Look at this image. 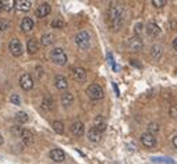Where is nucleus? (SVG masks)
Masks as SVG:
<instances>
[{
    "label": "nucleus",
    "instance_id": "obj_39",
    "mask_svg": "<svg viewBox=\"0 0 177 164\" xmlns=\"http://www.w3.org/2000/svg\"><path fill=\"white\" fill-rule=\"evenodd\" d=\"M3 10V2H0V11Z\"/></svg>",
    "mask_w": 177,
    "mask_h": 164
},
{
    "label": "nucleus",
    "instance_id": "obj_3",
    "mask_svg": "<svg viewBox=\"0 0 177 164\" xmlns=\"http://www.w3.org/2000/svg\"><path fill=\"white\" fill-rule=\"evenodd\" d=\"M74 40H75V43L81 49H89V46H91V38H89L88 32H85V31L78 32L75 35V38H74Z\"/></svg>",
    "mask_w": 177,
    "mask_h": 164
},
{
    "label": "nucleus",
    "instance_id": "obj_29",
    "mask_svg": "<svg viewBox=\"0 0 177 164\" xmlns=\"http://www.w3.org/2000/svg\"><path fill=\"white\" fill-rule=\"evenodd\" d=\"M52 27L53 28H59V29H60V28L64 27V22L62 20H53L52 21Z\"/></svg>",
    "mask_w": 177,
    "mask_h": 164
},
{
    "label": "nucleus",
    "instance_id": "obj_26",
    "mask_svg": "<svg viewBox=\"0 0 177 164\" xmlns=\"http://www.w3.org/2000/svg\"><path fill=\"white\" fill-rule=\"evenodd\" d=\"M52 127H53V130L56 134H63L64 132V125H63L62 121H54V123L52 124Z\"/></svg>",
    "mask_w": 177,
    "mask_h": 164
},
{
    "label": "nucleus",
    "instance_id": "obj_7",
    "mask_svg": "<svg viewBox=\"0 0 177 164\" xmlns=\"http://www.w3.org/2000/svg\"><path fill=\"white\" fill-rule=\"evenodd\" d=\"M127 45H128V47H130V50L131 51H140V50H142V40H141V38L140 36H133V38H130L127 42Z\"/></svg>",
    "mask_w": 177,
    "mask_h": 164
},
{
    "label": "nucleus",
    "instance_id": "obj_31",
    "mask_svg": "<svg viewBox=\"0 0 177 164\" xmlns=\"http://www.w3.org/2000/svg\"><path fill=\"white\" fill-rule=\"evenodd\" d=\"M8 21L7 20H0V31H6L8 28Z\"/></svg>",
    "mask_w": 177,
    "mask_h": 164
},
{
    "label": "nucleus",
    "instance_id": "obj_23",
    "mask_svg": "<svg viewBox=\"0 0 177 164\" xmlns=\"http://www.w3.org/2000/svg\"><path fill=\"white\" fill-rule=\"evenodd\" d=\"M152 51H151V54H152V57L155 60H159L160 59V56H162V53H163V50H162V47L159 46V45H155V46H152V49H151Z\"/></svg>",
    "mask_w": 177,
    "mask_h": 164
},
{
    "label": "nucleus",
    "instance_id": "obj_11",
    "mask_svg": "<svg viewBox=\"0 0 177 164\" xmlns=\"http://www.w3.org/2000/svg\"><path fill=\"white\" fill-rule=\"evenodd\" d=\"M49 13H50V6L47 4V3H43V4H41L39 7L36 8L35 14H36V17L43 18V17H46V15H49Z\"/></svg>",
    "mask_w": 177,
    "mask_h": 164
},
{
    "label": "nucleus",
    "instance_id": "obj_5",
    "mask_svg": "<svg viewBox=\"0 0 177 164\" xmlns=\"http://www.w3.org/2000/svg\"><path fill=\"white\" fill-rule=\"evenodd\" d=\"M8 50H10V53L13 54V56L18 57L22 54V45L21 42L18 39H11L10 43H8Z\"/></svg>",
    "mask_w": 177,
    "mask_h": 164
},
{
    "label": "nucleus",
    "instance_id": "obj_32",
    "mask_svg": "<svg viewBox=\"0 0 177 164\" xmlns=\"http://www.w3.org/2000/svg\"><path fill=\"white\" fill-rule=\"evenodd\" d=\"M142 29H144V25L141 24V22H137V24H136V29H134V31H136V36H138V35L142 32Z\"/></svg>",
    "mask_w": 177,
    "mask_h": 164
},
{
    "label": "nucleus",
    "instance_id": "obj_22",
    "mask_svg": "<svg viewBox=\"0 0 177 164\" xmlns=\"http://www.w3.org/2000/svg\"><path fill=\"white\" fill-rule=\"evenodd\" d=\"M54 42V36L52 34H45L41 38V43L43 45V46H49V45H52Z\"/></svg>",
    "mask_w": 177,
    "mask_h": 164
},
{
    "label": "nucleus",
    "instance_id": "obj_34",
    "mask_svg": "<svg viewBox=\"0 0 177 164\" xmlns=\"http://www.w3.org/2000/svg\"><path fill=\"white\" fill-rule=\"evenodd\" d=\"M176 114H177V107L176 106H172V107H170V115H172V117H176Z\"/></svg>",
    "mask_w": 177,
    "mask_h": 164
},
{
    "label": "nucleus",
    "instance_id": "obj_18",
    "mask_svg": "<svg viewBox=\"0 0 177 164\" xmlns=\"http://www.w3.org/2000/svg\"><path fill=\"white\" fill-rule=\"evenodd\" d=\"M14 7L20 11H28L31 8V2H28V0H17V2H14Z\"/></svg>",
    "mask_w": 177,
    "mask_h": 164
},
{
    "label": "nucleus",
    "instance_id": "obj_17",
    "mask_svg": "<svg viewBox=\"0 0 177 164\" xmlns=\"http://www.w3.org/2000/svg\"><path fill=\"white\" fill-rule=\"evenodd\" d=\"M71 134L74 136H81L84 134V124L81 121H75V123L71 125Z\"/></svg>",
    "mask_w": 177,
    "mask_h": 164
},
{
    "label": "nucleus",
    "instance_id": "obj_19",
    "mask_svg": "<svg viewBox=\"0 0 177 164\" xmlns=\"http://www.w3.org/2000/svg\"><path fill=\"white\" fill-rule=\"evenodd\" d=\"M32 28H34V21H32V18L27 17L21 21V29L24 32H30V31H32Z\"/></svg>",
    "mask_w": 177,
    "mask_h": 164
},
{
    "label": "nucleus",
    "instance_id": "obj_14",
    "mask_svg": "<svg viewBox=\"0 0 177 164\" xmlns=\"http://www.w3.org/2000/svg\"><path fill=\"white\" fill-rule=\"evenodd\" d=\"M88 139L91 140V142H99V140L102 139V132L101 131H98L96 128H89L88 131Z\"/></svg>",
    "mask_w": 177,
    "mask_h": 164
},
{
    "label": "nucleus",
    "instance_id": "obj_30",
    "mask_svg": "<svg viewBox=\"0 0 177 164\" xmlns=\"http://www.w3.org/2000/svg\"><path fill=\"white\" fill-rule=\"evenodd\" d=\"M10 100H11L13 104H15V106H20V103H21V100H20V96H18V95H11Z\"/></svg>",
    "mask_w": 177,
    "mask_h": 164
},
{
    "label": "nucleus",
    "instance_id": "obj_27",
    "mask_svg": "<svg viewBox=\"0 0 177 164\" xmlns=\"http://www.w3.org/2000/svg\"><path fill=\"white\" fill-rule=\"evenodd\" d=\"M159 124H156V123H151V124H148V134H152V135H155L156 132H159Z\"/></svg>",
    "mask_w": 177,
    "mask_h": 164
},
{
    "label": "nucleus",
    "instance_id": "obj_16",
    "mask_svg": "<svg viewBox=\"0 0 177 164\" xmlns=\"http://www.w3.org/2000/svg\"><path fill=\"white\" fill-rule=\"evenodd\" d=\"M94 124H95V128L98 131H101V132H103V131L108 128V124H106V121H105V117L103 115H98V117L95 118V121H94Z\"/></svg>",
    "mask_w": 177,
    "mask_h": 164
},
{
    "label": "nucleus",
    "instance_id": "obj_4",
    "mask_svg": "<svg viewBox=\"0 0 177 164\" xmlns=\"http://www.w3.org/2000/svg\"><path fill=\"white\" fill-rule=\"evenodd\" d=\"M86 95L89 96L91 99H94V100H99V99L103 98V89H102L101 85H98V83H92V85L88 86V89H86Z\"/></svg>",
    "mask_w": 177,
    "mask_h": 164
},
{
    "label": "nucleus",
    "instance_id": "obj_21",
    "mask_svg": "<svg viewBox=\"0 0 177 164\" xmlns=\"http://www.w3.org/2000/svg\"><path fill=\"white\" fill-rule=\"evenodd\" d=\"M27 50H28V53H31V54L36 53V51L39 50V45H38V42L35 39H30L28 40V43H27Z\"/></svg>",
    "mask_w": 177,
    "mask_h": 164
},
{
    "label": "nucleus",
    "instance_id": "obj_20",
    "mask_svg": "<svg viewBox=\"0 0 177 164\" xmlns=\"http://www.w3.org/2000/svg\"><path fill=\"white\" fill-rule=\"evenodd\" d=\"M73 102H74V96L71 95V93L66 92L62 95V104L64 106V107H70V106L73 104Z\"/></svg>",
    "mask_w": 177,
    "mask_h": 164
},
{
    "label": "nucleus",
    "instance_id": "obj_28",
    "mask_svg": "<svg viewBox=\"0 0 177 164\" xmlns=\"http://www.w3.org/2000/svg\"><path fill=\"white\" fill-rule=\"evenodd\" d=\"M13 7H14V2H3V10L11 11Z\"/></svg>",
    "mask_w": 177,
    "mask_h": 164
},
{
    "label": "nucleus",
    "instance_id": "obj_36",
    "mask_svg": "<svg viewBox=\"0 0 177 164\" xmlns=\"http://www.w3.org/2000/svg\"><path fill=\"white\" fill-rule=\"evenodd\" d=\"M173 47H174V50L177 51V36L174 38V40H173Z\"/></svg>",
    "mask_w": 177,
    "mask_h": 164
},
{
    "label": "nucleus",
    "instance_id": "obj_13",
    "mask_svg": "<svg viewBox=\"0 0 177 164\" xmlns=\"http://www.w3.org/2000/svg\"><path fill=\"white\" fill-rule=\"evenodd\" d=\"M147 34L149 35V36H158V35L160 34V28L159 25L156 24V22H149V24L147 25Z\"/></svg>",
    "mask_w": 177,
    "mask_h": 164
},
{
    "label": "nucleus",
    "instance_id": "obj_25",
    "mask_svg": "<svg viewBox=\"0 0 177 164\" xmlns=\"http://www.w3.org/2000/svg\"><path fill=\"white\" fill-rule=\"evenodd\" d=\"M42 107H43L45 110H52L53 108V100L49 98V96H46V98L43 99V102H42Z\"/></svg>",
    "mask_w": 177,
    "mask_h": 164
},
{
    "label": "nucleus",
    "instance_id": "obj_24",
    "mask_svg": "<svg viewBox=\"0 0 177 164\" xmlns=\"http://www.w3.org/2000/svg\"><path fill=\"white\" fill-rule=\"evenodd\" d=\"M15 121L18 124H25L28 121V114L24 113V111H20V113L15 114Z\"/></svg>",
    "mask_w": 177,
    "mask_h": 164
},
{
    "label": "nucleus",
    "instance_id": "obj_12",
    "mask_svg": "<svg viewBox=\"0 0 177 164\" xmlns=\"http://www.w3.org/2000/svg\"><path fill=\"white\" fill-rule=\"evenodd\" d=\"M54 86H56L57 89H60V91H66V89L69 88V83H67V79L64 78L63 75H57L56 78H54Z\"/></svg>",
    "mask_w": 177,
    "mask_h": 164
},
{
    "label": "nucleus",
    "instance_id": "obj_1",
    "mask_svg": "<svg viewBox=\"0 0 177 164\" xmlns=\"http://www.w3.org/2000/svg\"><path fill=\"white\" fill-rule=\"evenodd\" d=\"M108 17H109V22H110L112 28L114 31L120 29L123 27V22H124V10L120 4H112L109 7L108 11Z\"/></svg>",
    "mask_w": 177,
    "mask_h": 164
},
{
    "label": "nucleus",
    "instance_id": "obj_33",
    "mask_svg": "<svg viewBox=\"0 0 177 164\" xmlns=\"http://www.w3.org/2000/svg\"><path fill=\"white\" fill-rule=\"evenodd\" d=\"M152 4L155 6V7H163V6L166 4L165 0H152Z\"/></svg>",
    "mask_w": 177,
    "mask_h": 164
},
{
    "label": "nucleus",
    "instance_id": "obj_8",
    "mask_svg": "<svg viewBox=\"0 0 177 164\" xmlns=\"http://www.w3.org/2000/svg\"><path fill=\"white\" fill-rule=\"evenodd\" d=\"M141 143L144 145L145 147H153L156 145V138H155V135H152V134H142L141 135Z\"/></svg>",
    "mask_w": 177,
    "mask_h": 164
},
{
    "label": "nucleus",
    "instance_id": "obj_6",
    "mask_svg": "<svg viewBox=\"0 0 177 164\" xmlns=\"http://www.w3.org/2000/svg\"><path fill=\"white\" fill-rule=\"evenodd\" d=\"M20 86L24 91H31L34 88V79L30 74H22L20 77Z\"/></svg>",
    "mask_w": 177,
    "mask_h": 164
},
{
    "label": "nucleus",
    "instance_id": "obj_38",
    "mask_svg": "<svg viewBox=\"0 0 177 164\" xmlns=\"http://www.w3.org/2000/svg\"><path fill=\"white\" fill-rule=\"evenodd\" d=\"M3 142H4V138H3V135L0 134V145H3Z\"/></svg>",
    "mask_w": 177,
    "mask_h": 164
},
{
    "label": "nucleus",
    "instance_id": "obj_10",
    "mask_svg": "<svg viewBox=\"0 0 177 164\" xmlns=\"http://www.w3.org/2000/svg\"><path fill=\"white\" fill-rule=\"evenodd\" d=\"M50 159L56 163H62L66 159V154H64L62 149H53V150H50Z\"/></svg>",
    "mask_w": 177,
    "mask_h": 164
},
{
    "label": "nucleus",
    "instance_id": "obj_35",
    "mask_svg": "<svg viewBox=\"0 0 177 164\" xmlns=\"http://www.w3.org/2000/svg\"><path fill=\"white\" fill-rule=\"evenodd\" d=\"M112 86H113V89H114V92H116V95H120V91H119V88H117V85H116L114 82H112Z\"/></svg>",
    "mask_w": 177,
    "mask_h": 164
},
{
    "label": "nucleus",
    "instance_id": "obj_15",
    "mask_svg": "<svg viewBox=\"0 0 177 164\" xmlns=\"http://www.w3.org/2000/svg\"><path fill=\"white\" fill-rule=\"evenodd\" d=\"M20 136H21L22 142H24L25 145H31L32 142H34V134H32L30 130H24V128H22Z\"/></svg>",
    "mask_w": 177,
    "mask_h": 164
},
{
    "label": "nucleus",
    "instance_id": "obj_2",
    "mask_svg": "<svg viewBox=\"0 0 177 164\" xmlns=\"http://www.w3.org/2000/svg\"><path fill=\"white\" fill-rule=\"evenodd\" d=\"M50 60L59 66H66L67 64V54L64 53L62 47H56L50 51Z\"/></svg>",
    "mask_w": 177,
    "mask_h": 164
},
{
    "label": "nucleus",
    "instance_id": "obj_37",
    "mask_svg": "<svg viewBox=\"0 0 177 164\" xmlns=\"http://www.w3.org/2000/svg\"><path fill=\"white\" fill-rule=\"evenodd\" d=\"M173 145H174V147L177 149V135H176L174 138H173Z\"/></svg>",
    "mask_w": 177,
    "mask_h": 164
},
{
    "label": "nucleus",
    "instance_id": "obj_9",
    "mask_svg": "<svg viewBox=\"0 0 177 164\" xmlns=\"http://www.w3.org/2000/svg\"><path fill=\"white\" fill-rule=\"evenodd\" d=\"M71 75H73V78L75 79V81H78V82L85 81V78H86L85 70L81 68V67H73L71 68Z\"/></svg>",
    "mask_w": 177,
    "mask_h": 164
}]
</instances>
